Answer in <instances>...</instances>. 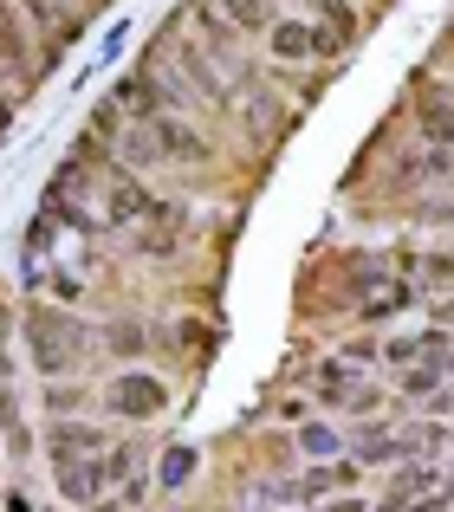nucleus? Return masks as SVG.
<instances>
[{
	"label": "nucleus",
	"mask_w": 454,
	"mask_h": 512,
	"mask_svg": "<svg viewBox=\"0 0 454 512\" xmlns=\"http://www.w3.org/2000/svg\"><path fill=\"white\" fill-rule=\"evenodd\" d=\"M26 344H33V363L46 376H59L65 363L85 350V331H78V318L72 312H52V305H33L26 312Z\"/></svg>",
	"instance_id": "f257e3e1"
},
{
	"label": "nucleus",
	"mask_w": 454,
	"mask_h": 512,
	"mask_svg": "<svg viewBox=\"0 0 454 512\" xmlns=\"http://www.w3.org/2000/svg\"><path fill=\"white\" fill-rule=\"evenodd\" d=\"M143 137H150V150L156 156H169V163H202V156H208V137H202V130H189V124H182V117H150V124H143Z\"/></svg>",
	"instance_id": "f03ea898"
},
{
	"label": "nucleus",
	"mask_w": 454,
	"mask_h": 512,
	"mask_svg": "<svg viewBox=\"0 0 454 512\" xmlns=\"http://www.w3.org/2000/svg\"><path fill=\"white\" fill-rule=\"evenodd\" d=\"M111 409H117V415H137V422H143V415H163V409H169V389L156 383V376H143V370H124V376L111 383Z\"/></svg>",
	"instance_id": "7ed1b4c3"
},
{
	"label": "nucleus",
	"mask_w": 454,
	"mask_h": 512,
	"mask_svg": "<svg viewBox=\"0 0 454 512\" xmlns=\"http://www.w3.org/2000/svg\"><path fill=\"white\" fill-rule=\"evenodd\" d=\"M0 65H7V72H20V85H33V78H39L33 39H26V26H20V13H13V0H0Z\"/></svg>",
	"instance_id": "20e7f679"
},
{
	"label": "nucleus",
	"mask_w": 454,
	"mask_h": 512,
	"mask_svg": "<svg viewBox=\"0 0 454 512\" xmlns=\"http://www.w3.org/2000/svg\"><path fill=\"white\" fill-rule=\"evenodd\" d=\"M266 46H273V59H312V52H331V33H318L312 20H273Z\"/></svg>",
	"instance_id": "39448f33"
},
{
	"label": "nucleus",
	"mask_w": 454,
	"mask_h": 512,
	"mask_svg": "<svg viewBox=\"0 0 454 512\" xmlns=\"http://www.w3.org/2000/svg\"><path fill=\"white\" fill-rule=\"evenodd\" d=\"M59 467V493L65 500H78V506H98V493H104V461H85V454H72V461H52Z\"/></svg>",
	"instance_id": "423d86ee"
},
{
	"label": "nucleus",
	"mask_w": 454,
	"mask_h": 512,
	"mask_svg": "<svg viewBox=\"0 0 454 512\" xmlns=\"http://www.w3.org/2000/svg\"><path fill=\"white\" fill-rule=\"evenodd\" d=\"M104 201H111V208H104L111 221H143V214L156 208V201L143 195V182H137L130 169H111V175H104Z\"/></svg>",
	"instance_id": "0eeeda50"
},
{
	"label": "nucleus",
	"mask_w": 454,
	"mask_h": 512,
	"mask_svg": "<svg viewBox=\"0 0 454 512\" xmlns=\"http://www.w3.org/2000/svg\"><path fill=\"white\" fill-rule=\"evenodd\" d=\"M169 46H176V65H182V78H189V85L195 91H202V98H215V104H227V85H221V78H215V65H208L202 59V52H195V46H182V39H176V26H169Z\"/></svg>",
	"instance_id": "6e6552de"
},
{
	"label": "nucleus",
	"mask_w": 454,
	"mask_h": 512,
	"mask_svg": "<svg viewBox=\"0 0 454 512\" xmlns=\"http://www.w3.org/2000/svg\"><path fill=\"white\" fill-rule=\"evenodd\" d=\"M26 13H33V26L46 39H78V26H85V13L78 7H65V0H20Z\"/></svg>",
	"instance_id": "1a4fd4ad"
},
{
	"label": "nucleus",
	"mask_w": 454,
	"mask_h": 512,
	"mask_svg": "<svg viewBox=\"0 0 454 512\" xmlns=\"http://www.w3.org/2000/svg\"><path fill=\"white\" fill-rule=\"evenodd\" d=\"M416 117H422V130H429L435 150H454V104H448V91H422Z\"/></svg>",
	"instance_id": "9d476101"
},
{
	"label": "nucleus",
	"mask_w": 454,
	"mask_h": 512,
	"mask_svg": "<svg viewBox=\"0 0 454 512\" xmlns=\"http://www.w3.org/2000/svg\"><path fill=\"white\" fill-rule=\"evenodd\" d=\"M318 396H325V402H357V409H370V402H377L351 370H344V363H325V370H318Z\"/></svg>",
	"instance_id": "9b49d317"
},
{
	"label": "nucleus",
	"mask_w": 454,
	"mask_h": 512,
	"mask_svg": "<svg viewBox=\"0 0 454 512\" xmlns=\"http://www.w3.org/2000/svg\"><path fill=\"white\" fill-rule=\"evenodd\" d=\"M429 480H435V474H429V467H403V474H396V480H390V487H383V500H377V506H370V512H409V506H416V493H422V487H429Z\"/></svg>",
	"instance_id": "f8f14e48"
},
{
	"label": "nucleus",
	"mask_w": 454,
	"mask_h": 512,
	"mask_svg": "<svg viewBox=\"0 0 454 512\" xmlns=\"http://www.w3.org/2000/svg\"><path fill=\"white\" fill-rule=\"evenodd\" d=\"M46 448H52V461H72V454H98L104 435H98V428H85V422H59Z\"/></svg>",
	"instance_id": "ddd939ff"
},
{
	"label": "nucleus",
	"mask_w": 454,
	"mask_h": 512,
	"mask_svg": "<svg viewBox=\"0 0 454 512\" xmlns=\"http://www.w3.org/2000/svg\"><path fill=\"white\" fill-rule=\"evenodd\" d=\"M396 312H409V286L403 279H383L377 292H364V318H396Z\"/></svg>",
	"instance_id": "4468645a"
},
{
	"label": "nucleus",
	"mask_w": 454,
	"mask_h": 512,
	"mask_svg": "<svg viewBox=\"0 0 454 512\" xmlns=\"http://www.w3.org/2000/svg\"><path fill=\"white\" fill-rule=\"evenodd\" d=\"M318 20H325L331 46H351V39H357V13L344 7V0H318Z\"/></svg>",
	"instance_id": "2eb2a0df"
},
{
	"label": "nucleus",
	"mask_w": 454,
	"mask_h": 512,
	"mask_svg": "<svg viewBox=\"0 0 454 512\" xmlns=\"http://www.w3.org/2000/svg\"><path fill=\"white\" fill-rule=\"evenodd\" d=\"M156 480H163V487H189V480H195V448H163Z\"/></svg>",
	"instance_id": "dca6fc26"
},
{
	"label": "nucleus",
	"mask_w": 454,
	"mask_h": 512,
	"mask_svg": "<svg viewBox=\"0 0 454 512\" xmlns=\"http://www.w3.org/2000/svg\"><path fill=\"white\" fill-rule=\"evenodd\" d=\"M208 7H221L227 26H240V33H253V26H273V20H266V0H208Z\"/></svg>",
	"instance_id": "f3484780"
},
{
	"label": "nucleus",
	"mask_w": 454,
	"mask_h": 512,
	"mask_svg": "<svg viewBox=\"0 0 454 512\" xmlns=\"http://www.w3.org/2000/svg\"><path fill=\"white\" fill-rule=\"evenodd\" d=\"M442 383H448L442 357H435V363H409V370H403V389H409V396H435Z\"/></svg>",
	"instance_id": "a211bd4d"
},
{
	"label": "nucleus",
	"mask_w": 454,
	"mask_h": 512,
	"mask_svg": "<svg viewBox=\"0 0 454 512\" xmlns=\"http://www.w3.org/2000/svg\"><path fill=\"white\" fill-rule=\"evenodd\" d=\"M299 454H338V428L331 422H305L299 428Z\"/></svg>",
	"instance_id": "6ab92c4d"
},
{
	"label": "nucleus",
	"mask_w": 454,
	"mask_h": 512,
	"mask_svg": "<svg viewBox=\"0 0 454 512\" xmlns=\"http://www.w3.org/2000/svg\"><path fill=\"white\" fill-rule=\"evenodd\" d=\"M111 350H124V357H130V350H143V331L137 325H111Z\"/></svg>",
	"instance_id": "aec40b11"
},
{
	"label": "nucleus",
	"mask_w": 454,
	"mask_h": 512,
	"mask_svg": "<svg viewBox=\"0 0 454 512\" xmlns=\"http://www.w3.org/2000/svg\"><path fill=\"white\" fill-rule=\"evenodd\" d=\"M429 279H435V286H454V253H435V260H429Z\"/></svg>",
	"instance_id": "412c9836"
},
{
	"label": "nucleus",
	"mask_w": 454,
	"mask_h": 512,
	"mask_svg": "<svg viewBox=\"0 0 454 512\" xmlns=\"http://www.w3.org/2000/svg\"><path fill=\"white\" fill-rule=\"evenodd\" d=\"M435 331H454V299H442V305H435Z\"/></svg>",
	"instance_id": "4be33fe9"
},
{
	"label": "nucleus",
	"mask_w": 454,
	"mask_h": 512,
	"mask_svg": "<svg viewBox=\"0 0 454 512\" xmlns=\"http://www.w3.org/2000/svg\"><path fill=\"white\" fill-rule=\"evenodd\" d=\"M7 512H33V500H26V493H7Z\"/></svg>",
	"instance_id": "5701e85b"
},
{
	"label": "nucleus",
	"mask_w": 454,
	"mask_h": 512,
	"mask_svg": "<svg viewBox=\"0 0 454 512\" xmlns=\"http://www.w3.org/2000/svg\"><path fill=\"white\" fill-rule=\"evenodd\" d=\"M331 512H370V506H357V500H338V506H331Z\"/></svg>",
	"instance_id": "b1692460"
},
{
	"label": "nucleus",
	"mask_w": 454,
	"mask_h": 512,
	"mask_svg": "<svg viewBox=\"0 0 454 512\" xmlns=\"http://www.w3.org/2000/svg\"><path fill=\"white\" fill-rule=\"evenodd\" d=\"M7 117H13V104H7V98H0V130H7Z\"/></svg>",
	"instance_id": "393cba45"
},
{
	"label": "nucleus",
	"mask_w": 454,
	"mask_h": 512,
	"mask_svg": "<svg viewBox=\"0 0 454 512\" xmlns=\"http://www.w3.org/2000/svg\"><path fill=\"white\" fill-rule=\"evenodd\" d=\"M98 512H124V506H117V500H98Z\"/></svg>",
	"instance_id": "a878e982"
},
{
	"label": "nucleus",
	"mask_w": 454,
	"mask_h": 512,
	"mask_svg": "<svg viewBox=\"0 0 454 512\" xmlns=\"http://www.w3.org/2000/svg\"><path fill=\"white\" fill-rule=\"evenodd\" d=\"M442 370H448V376H454V350H448V357H442Z\"/></svg>",
	"instance_id": "bb28decb"
},
{
	"label": "nucleus",
	"mask_w": 454,
	"mask_h": 512,
	"mask_svg": "<svg viewBox=\"0 0 454 512\" xmlns=\"http://www.w3.org/2000/svg\"><path fill=\"white\" fill-rule=\"evenodd\" d=\"M85 7H104V0H85Z\"/></svg>",
	"instance_id": "cd10ccee"
}]
</instances>
